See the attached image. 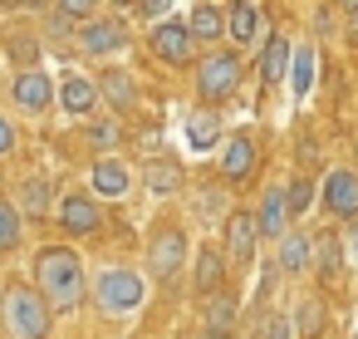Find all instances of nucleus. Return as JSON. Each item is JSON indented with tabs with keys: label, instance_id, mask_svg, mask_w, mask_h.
<instances>
[{
	"label": "nucleus",
	"instance_id": "obj_8",
	"mask_svg": "<svg viewBox=\"0 0 358 339\" xmlns=\"http://www.w3.org/2000/svg\"><path fill=\"white\" fill-rule=\"evenodd\" d=\"M6 99H10V109L20 113V118H45L50 109H55V79L45 74V69H15V79L6 84Z\"/></svg>",
	"mask_w": 358,
	"mask_h": 339
},
{
	"label": "nucleus",
	"instance_id": "obj_19",
	"mask_svg": "<svg viewBox=\"0 0 358 339\" xmlns=\"http://www.w3.org/2000/svg\"><path fill=\"white\" fill-rule=\"evenodd\" d=\"M182 138H187L192 153H211V148H221V143H226L221 113H216V109H192V113L182 118Z\"/></svg>",
	"mask_w": 358,
	"mask_h": 339
},
{
	"label": "nucleus",
	"instance_id": "obj_13",
	"mask_svg": "<svg viewBox=\"0 0 358 339\" xmlns=\"http://www.w3.org/2000/svg\"><path fill=\"white\" fill-rule=\"evenodd\" d=\"M55 182L45 177V172H25L20 177V187H15V212L30 221V226H40V221H50L55 216Z\"/></svg>",
	"mask_w": 358,
	"mask_h": 339
},
{
	"label": "nucleus",
	"instance_id": "obj_12",
	"mask_svg": "<svg viewBox=\"0 0 358 339\" xmlns=\"http://www.w3.org/2000/svg\"><path fill=\"white\" fill-rule=\"evenodd\" d=\"M319 207L338 221H353L358 216V172L353 167H334L324 172V187H319Z\"/></svg>",
	"mask_w": 358,
	"mask_h": 339
},
{
	"label": "nucleus",
	"instance_id": "obj_6",
	"mask_svg": "<svg viewBox=\"0 0 358 339\" xmlns=\"http://www.w3.org/2000/svg\"><path fill=\"white\" fill-rule=\"evenodd\" d=\"M50 226H59V231H64L69 241H84V236H94V231L103 226V202H94L89 192L69 187V192H59Z\"/></svg>",
	"mask_w": 358,
	"mask_h": 339
},
{
	"label": "nucleus",
	"instance_id": "obj_15",
	"mask_svg": "<svg viewBox=\"0 0 358 339\" xmlns=\"http://www.w3.org/2000/svg\"><path fill=\"white\" fill-rule=\"evenodd\" d=\"M289 202H285V182H275V187H265V197H260V207H255V231H260V241H270V246H280L285 241V231H289Z\"/></svg>",
	"mask_w": 358,
	"mask_h": 339
},
{
	"label": "nucleus",
	"instance_id": "obj_3",
	"mask_svg": "<svg viewBox=\"0 0 358 339\" xmlns=\"http://www.w3.org/2000/svg\"><path fill=\"white\" fill-rule=\"evenodd\" d=\"M0 319H6L10 339H50V329H55V310L45 305V295L35 285H10L6 305H0Z\"/></svg>",
	"mask_w": 358,
	"mask_h": 339
},
{
	"label": "nucleus",
	"instance_id": "obj_39",
	"mask_svg": "<svg viewBox=\"0 0 358 339\" xmlns=\"http://www.w3.org/2000/svg\"><path fill=\"white\" fill-rule=\"evenodd\" d=\"M0 305H6V290H0Z\"/></svg>",
	"mask_w": 358,
	"mask_h": 339
},
{
	"label": "nucleus",
	"instance_id": "obj_14",
	"mask_svg": "<svg viewBox=\"0 0 358 339\" xmlns=\"http://www.w3.org/2000/svg\"><path fill=\"white\" fill-rule=\"evenodd\" d=\"M260 251V231H255V212H231L226 216V265L245 270Z\"/></svg>",
	"mask_w": 358,
	"mask_h": 339
},
{
	"label": "nucleus",
	"instance_id": "obj_26",
	"mask_svg": "<svg viewBox=\"0 0 358 339\" xmlns=\"http://www.w3.org/2000/svg\"><path fill=\"white\" fill-rule=\"evenodd\" d=\"M94 15H99V6H89V0H64V6H50V11H45V20H50L55 35H69V30L79 35Z\"/></svg>",
	"mask_w": 358,
	"mask_h": 339
},
{
	"label": "nucleus",
	"instance_id": "obj_5",
	"mask_svg": "<svg viewBox=\"0 0 358 339\" xmlns=\"http://www.w3.org/2000/svg\"><path fill=\"white\" fill-rule=\"evenodd\" d=\"M187 261H192V241H187V231L182 226H157L152 231V241H148V275L157 280V285H172L182 270H187Z\"/></svg>",
	"mask_w": 358,
	"mask_h": 339
},
{
	"label": "nucleus",
	"instance_id": "obj_16",
	"mask_svg": "<svg viewBox=\"0 0 358 339\" xmlns=\"http://www.w3.org/2000/svg\"><path fill=\"white\" fill-rule=\"evenodd\" d=\"M265 35H270V30H265V11L255 6V0H241V6L226 11V40L236 45V55L250 50V45H260Z\"/></svg>",
	"mask_w": 358,
	"mask_h": 339
},
{
	"label": "nucleus",
	"instance_id": "obj_9",
	"mask_svg": "<svg viewBox=\"0 0 358 339\" xmlns=\"http://www.w3.org/2000/svg\"><path fill=\"white\" fill-rule=\"evenodd\" d=\"M148 50H152L167 69H187V64L196 60V40H192V30H187V15H172V20L152 25Z\"/></svg>",
	"mask_w": 358,
	"mask_h": 339
},
{
	"label": "nucleus",
	"instance_id": "obj_33",
	"mask_svg": "<svg viewBox=\"0 0 358 339\" xmlns=\"http://www.w3.org/2000/svg\"><path fill=\"white\" fill-rule=\"evenodd\" d=\"M255 339H299V334H294V319H289L285 310H270V314H260Z\"/></svg>",
	"mask_w": 358,
	"mask_h": 339
},
{
	"label": "nucleus",
	"instance_id": "obj_20",
	"mask_svg": "<svg viewBox=\"0 0 358 339\" xmlns=\"http://www.w3.org/2000/svg\"><path fill=\"white\" fill-rule=\"evenodd\" d=\"M192 285H196V295H221V285H226V251L221 246H196L192 251Z\"/></svg>",
	"mask_w": 358,
	"mask_h": 339
},
{
	"label": "nucleus",
	"instance_id": "obj_35",
	"mask_svg": "<svg viewBox=\"0 0 358 339\" xmlns=\"http://www.w3.org/2000/svg\"><path fill=\"white\" fill-rule=\"evenodd\" d=\"M128 15H133V20H157V25H162V20H172L177 11L167 6V0H143V6H133Z\"/></svg>",
	"mask_w": 358,
	"mask_h": 339
},
{
	"label": "nucleus",
	"instance_id": "obj_24",
	"mask_svg": "<svg viewBox=\"0 0 358 339\" xmlns=\"http://www.w3.org/2000/svg\"><path fill=\"white\" fill-rule=\"evenodd\" d=\"M182 182H187V172L177 158H148L143 162V187L152 197H172V192H182Z\"/></svg>",
	"mask_w": 358,
	"mask_h": 339
},
{
	"label": "nucleus",
	"instance_id": "obj_17",
	"mask_svg": "<svg viewBox=\"0 0 358 339\" xmlns=\"http://www.w3.org/2000/svg\"><path fill=\"white\" fill-rule=\"evenodd\" d=\"M255 162H260V148H255L250 133H231L221 143V177H226V187H241L255 172Z\"/></svg>",
	"mask_w": 358,
	"mask_h": 339
},
{
	"label": "nucleus",
	"instance_id": "obj_32",
	"mask_svg": "<svg viewBox=\"0 0 358 339\" xmlns=\"http://www.w3.org/2000/svg\"><path fill=\"white\" fill-rule=\"evenodd\" d=\"M285 202H289V216L299 221L314 202H319V187H314V177H289L285 182Z\"/></svg>",
	"mask_w": 358,
	"mask_h": 339
},
{
	"label": "nucleus",
	"instance_id": "obj_29",
	"mask_svg": "<svg viewBox=\"0 0 358 339\" xmlns=\"http://www.w3.org/2000/svg\"><path fill=\"white\" fill-rule=\"evenodd\" d=\"M236 310H241L236 295H226V290L211 295V300H206V319H201V329H211V334H231V329H236Z\"/></svg>",
	"mask_w": 358,
	"mask_h": 339
},
{
	"label": "nucleus",
	"instance_id": "obj_11",
	"mask_svg": "<svg viewBox=\"0 0 358 339\" xmlns=\"http://www.w3.org/2000/svg\"><path fill=\"white\" fill-rule=\"evenodd\" d=\"M99 84L89 79V74H64L59 84H55V109L59 113H69V118H99Z\"/></svg>",
	"mask_w": 358,
	"mask_h": 339
},
{
	"label": "nucleus",
	"instance_id": "obj_30",
	"mask_svg": "<svg viewBox=\"0 0 358 339\" xmlns=\"http://www.w3.org/2000/svg\"><path fill=\"white\" fill-rule=\"evenodd\" d=\"M20 241H25V216L15 212L10 197H0V256L20 251Z\"/></svg>",
	"mask_w": 358,
	"mask_h": 339
},
{
	"label": "nucleus",
	"instance_id": "obj_31",
	"mask_svg": "<svg viewBox=\"0 0 358 339\" xmlns=\"http://www.w3.org/2000/svg\"><path fill=\"white\" fill-rule=\"evenodd\" d=\"M314 265H319L324 285H334L343 275V246H338V236H319L314 241Z\"/></svg>",
	"mask_w": 358,
	"mask_h": 339
},
{
	"label": "nucleus",
	"instance_id": "obj_4",
	"mask_svg": "<svg viewBox=\"0 0 358 339\" xmlns=\"http://www.w3.org/2000/svg\"><path fill=\"white\" fill-rule=\"evenodd\" d=\"M241 74H245V60H241L236 50H211V55L196 64V94H201V109L226 104V99L241 89Z\"/></svg>",
	"mask_w": 358,
	"mask_h": 339
},
{
	"label": "nucleus",
	"instance_id": "obj_23",
	"mask_svg": "<svg viewBox=\"0 0 358 339\" xmlns=\"http://www.w3.org/2000/svg\"><path fill=\"white\" fill-rule=\"evenodd\" d=\"M187 30H192L196 45H221L226 40V11L211 6V0H201V6L187 11Z\"/></svg>",
	"mask_w": 358,
	"mask_h": 339
},
{
	"label": "nucleus",
	"instance_id": "obj_21",
	"mask_svg": "<svg viewBox=\"0 0 358 339\" xmlns=\"http://www.w3.org/2000/svg\"><path fill=\"white\" fill-rule=\"evenodd\" d=\"M309 265H314V236H304V231H294V226H289V231H285V241L275 246V270L294 280V275H304Z\"/></svg>",
	"mask_w": 358,
	"mask_h": 339
},
{
	"label": "nucleus",
	"instance_id": "obj_18",
	"mask_svg": "<svg viewBox=\"0 0 358 339\" xmlns=\"http://www.w3.org/2000/svg\"><path fill=\"white\" fill-rule=\"evenodd\" d=\"M289 60H294V40H289V35H280V30H270V35H265V45H260V60H255V69H260V84H265V89L285 84V74H289Z\"/></svg>",
	"mask_w": 358,
	"mask_h": 339
},
{
	"label": "nucleus",
	"instance_id": "obj_22",
	"mask_svg": "<svg viewBox=\"0 0 358 339\" xmlns=\"http://www.w3.org/2000/svg\"><path fill=\"white\" fill-rule=\"evenodd\" d=\"M94 84H99V99H103L113 113H123V109H133V104H138V84H133V74H128V69H118V64H103Z\"/></svg>",
	"mask_w": 358,
	"mask_h": 339
},
{
	"label": "nucleus",
	"instance_id": "obj_7",
	"mask_svg": "<svg viewBox=\"0 0 358 339\" xmlns=\"http://www.w3.org/2000/svg\"><path fill=\"white\" fill-rule=\"evenodd\" d=\"M133 45V30H128V20L118 15V11H99L84 30H79V50L89 55V60H113V55H123Z\"/></svg>",
	"mask_w": 358,
	"mask_h": 339
},
{
	"label": "nucleus",
	"instance_id": "obj_1",
	"mask_svg": "<svg viewBox=\"0 0 358 339\" xmlns=\"http://www.w3.org/2000/svg\"><path fill=\"white\" fill-rule=\"evenodd\" d=\"M35 290L55 314H79L89 305V270L74 246H40L35 251Z\"/></svg>",
	"mask_w": 358,
	"mask_h": 339
},
{
	"label": "nucleus",
	"instance_id": "obj_10",
	"mask_svg": "<svg viewBox=\"0 0 358 339\" xmlns=\"http://www.w3.org/2000/svg\"><path fill=\"white\" fill-rule=\"evenodd\" d=\"M89 197L94 202H128L133 197V167L123 158H94V167H89Z\"/></svg>",
	"mask_w": 358,
	"mask_h": 339
},
{
	"label": "nucleus",
	"instance_id": "obj_34",
	"mask_svg": "<svg viewBox=\"0 0 358 339\" xmlns=\"http://www.w3.org/2000/svg\"><path fill=\"white\" fill-rule=\"evenodd\" d=\"M196 212H201V221H206V226H216V221H226V216H231L221 192H196Z\"/></svg>",
	"mask_w": 358,
	"mask_h": 339
},
{
	"label": "nucleus",
	"instance_id": "obj_36",
	"mask_svg": "<svg viewBox=\"0 0 358 339\" xmlns=\"http://www.w3.org/2000/svg\"><path fill=\"white\" fill-rule=\"evenodd\" d=\"M15 143H20V128H15L6 113H0V158H10V153H15Z\"/></svg>",
	"mask_w": 358,
	"mask_h": 339
},
{
	"label": "nucleus",
	"instance_id": "obj_40",
	"mask_svg": "<svg viewBox=\"0 0 358 339\" xmlns=\"http://www.w3.org/2000/svg\"><path fill=\"white\" fill-rule=\"evenodd\" d=\"M353 339H358V329H353Z\"/></svg>",
	"mask_w": 358,
	"mask_h": 339
},
{
	"label": "nucleus",
	"instance_id": "obj_28",
	"mask_svg": "<svg viewBox=\"0 0 358 339\" xmlns=\"http://www.w3.org/2000/svg\"><path fill=\"white\" fill-rule=\"evenodd\" d=\"M314 64H319L314 45H294V60H289V89H294V99H309V89H314Z\"/></svg>",
	"mask_w": 358,
	"mask_h": 339
},
{
	"label": "nucleus",
	"instance_id": "obj_2",
	"mask_svg": "<svg viewBox=\"0 0 358 339\" xmlns=\"http://www.w3.org/2000/svg\"><path fill=\"white\" fill-rule=\"evenodd\" d=\"M89 300H94V310H99L103 319H128V314L143 310L148 285H143V275L128 270V265H103V270L89 280Z\"/></svg>",
	"mask_w": 358,
	"mask_h": 339
},
{
	"label": "nucleus",
	"instance_id": "obj_37",
	"mask_svg": "<svg viewBox=\"0 0 358 339\" xmlns=\"http://www.w3.org/2000/svg\"><path fill=\"white\" fill-rule=\"evenodd\" d=\"M348 265L358 270V221H348Z\"/></svg>",
	"mask_w": 358,
	"mask_h": 339
},
{
	"label": "nucleus",
	"instance_id": "obj_27",
	"mask_svg": "<svg viewBox=\"0 0 358 339\" xmlns=\"http://www.w3.org/2000/svg\"><path fill=\"white\" fill-rule=\"evenodd\" d=\"M289 319H294V334H299V339H319V329L329 324V310H324V300H319V295H304V300L294 305V314H289Z\"/></svg>",
	"mask_w": 358,
	"mask_h": 339
},
{
	"label": "nucleus",
	"instance_id": "obj_38",
	"mask_svg": "<svg viewBox=\"0 0 358 339\" xmlns=\"http://www.w3.org/2000/svg\"><path fill=\"white\" fill-rule=\"evenodd\" d=\"M196 339H231V334H211V329H201V334H196Z\"/></svg>",
	"mask_w": 358,
	"mask_h": 339
},
{
	"label": "nucleus",
	"instance_id": "obj_25",
	"mask_svg": "<svg viewBox=\"0 0 358 339\" xmlns=\"http://www.w3.org/2000/svg\"><path fill=\"white\" fill-rule=\"evenodd\" d=\"M84 143H89L99 158H118V148H123V123H118L113 113H99V118L84 123Z\"/></svg>",
	"mask_w": 358,
	"mask_h": 339
}]
</instances>
